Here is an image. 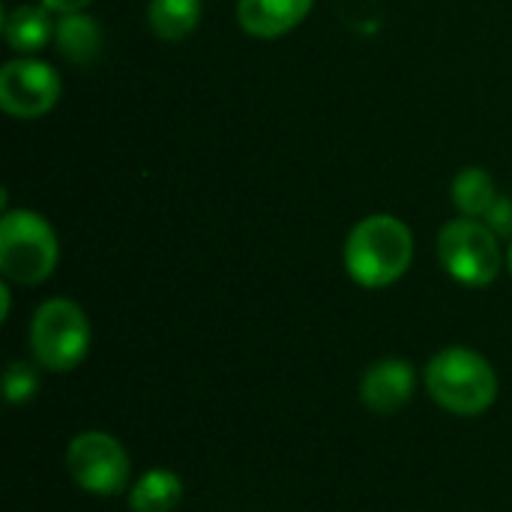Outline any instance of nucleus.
Here are the masks:
<instances>
[{
    "instance_id": "f257e3e1",
    "label": "nucleus",
    "mask_w": 512,
    "mask_h": 512,
    "mask_svg": "<svg viewBox=\"0 0 512 512\" xmlns=\"http://www.w3.org/2000/svg\"><path fill=\"white\" fill-rule=\"evenodd\" d=\"M414 261L411 228L387 213L357 222L345 240L348 276L363 288H387L399 282Z\"/></svg>"
},
{
    "instance_id": "f03ea898",
    "label": "nucleus",
    "mask_w": 512,
    "mask_h": 512,
    "mask_svg": "<svg viewBox=\"0 0 512 512\" xmlns=\"http://www.w3.org/2000/svg\"><path fill=\"white\" fill-rule=\"evenodd\" d=\"M426 390L444 411L459 417H480L498 399V375L483 354L453 345L429 360Z\"/></svg>"
},
{
    "instance_id": "7ed1b4c3",
    "label": "nucleus",
    "mask_w": 512,
    "mask_h": 512,
    "mask_svg": "<svg viewBox=\"0 0 512 512\" xmlns=\"http://www.w3.org/2000/svg\"><path fill=\"white\" fill-rule=\"evenodd\" d=\"M54 228L33 210H6L0 219V273L15 285H39L57 267Z\"/></svg>"
},
{
    "instance_id": "20e7f679",
    "label": "nucleus",
    "mask_w": 512,
    "mask_h": 512,
    "mask_svg": "<svg viewBox=\"0 0 512 512\" xmlns=\"http://www.w3.org/2000/svg\"><path fill=\"white\" fill-rule=\"evenodd\" d=\"M30 351L48 372H72L90 351V321L75 300H45L30 321Z\"/></svg>"
},
{
    "instance_id": "39448f33",
    "label": "nucleus",
    "mask_w": 512,
    "mask_h": 512,
    "mask_svg": "<svg viewBox=\"0 0 512 512\" xmlns=\"http://www.w3.org/2000/svg\"><path fill=\"white\" fill-rule=\"evenodd\" d=\"M438 258L444 270L468 285V288H486L498 279L504 255L498 246V234L477 222V219H453L438 234Z\"/></svg>"
},
{
    "instance_id": "423d86ee",
    "label": "nucleus",
    "mask_w": 512,
    "mask_h": 512,
    "mask_svg": "<svg viewBox=\"0 0 512 512\" xmlns=\"http://www.w3.org/2000/svg\"><path fill=\"white\" fill-rule=\"evenodd\" d=\"M66 471L87 495L111 498L129 483L132 462L126 447L108 432H81L66 447Z\"/></svg>"
},
{
    "instance_id": "0eeeda50",
    "label": "nucleus",
    "mask_w": 512,
    "mask_h": 512,
    "mask_svg": "<svg viewBox=\"0 0 512 512\" xmlns=\"http://www.w3.org/2000/svg\"><path fill=\"white\" fill-rule=\"evenodd\" d=\"M60 99V78L48 63L18 57L0 69V108L12 117L33 120L48 114Z\"/></svg>"
},
{
    "instance_id": "6e6552de",
    "label": "nucleus",
    "mask_w": 512,
    "mask_h": 512,
    "mask_svg": "<svg viewBox=\"0 0 512 512\" xmlns=\"http://www.w3.org/2000/svg\"><path fill=\"white\" fill-rule=\"evenodd\" d=\"M417 375L408 360L387 357L366 369L360 381V399L372 414H399L414 399Z\"/></svg>"
},
{
    "instance_id": "1a4fd4ad",
    "label": "nucleus",
    "mask_w": 512,
    "mask_h": 512,
    "mask_svg": "<svg viewBox=\"0 0 512 512\" xmlns=\"http://www.w3.org/2000/svg\"><path fill=\"white\" fill-rule=\"evenodd\" d=\"M312 9V0H240V27L261 39H276L294 30Z\"/></svg>"
},
{
    "instance_id": "9d476101",
    "label": "nucleus",
    "mask_w": 512,
    "mask_h": 512,
    "mask_svg": "<svg viewBox=\"0 0 512 512\" xmlns=\"http://www.w3.org/2000/svg\"><path fill=\"white\" fill-rule=\"evenodd\" d=\"M51 36H54V21L48 18V9L45 6L21 3L15 9H9L6 18H3V39L18 54L39 51Z\"/></svg>"
},
{
    "instance_id": "9b49d317",
    "label": "nucleus",
    "mask_w": 512,
    "mask_h": 512,
    "mask_svg": "<svg viewBox=\"0 0 512 512\" xmlns=\"http://www.w3.org/2000/svg\"><path fill=\"white\" fill-rule=\"evenodd\" d=\"M183 501V480L168 468L147 471L129 492L132 512H174Z\"/></svg>"
},
{
    "instance_id": "f8f14e48",
    "label": "nucleus",
    "mask_w": 512,
    "mask_h": 512,
    "mask_svg": "<svg viewBox=\"0 0 512 512\" xmlns=\"http://www.w3.org/2000/svg\"><path fill=\"white\" fill-rule=\"evenodd\" d=\"M54 39H57V48L66 60L72 63H90L96 54H99V45H102V33H99V24L81 12H72V15H63L54 27Z\"/></svg>"
},
{
    "instance_id": "ddd939ff",
    "label": "nucleus",
    "mask_w": 512,
    "mask_h": 512,
    "mask_svg": "<svg viewBox=\"0 0 512 512\" xmlns=\"http://www.w3.org/2000/svg\"><path fill=\"white\" fill-rule=\"evenodd\" d=\"M201 18V0H150L147 21L159 39H186Z\"/></svg>"
},
{
    "instance_id": "4468645a",
    "label": "nucleus",
    "mask_w": 512,
    "mask_h": 512,
    "mask_svg": "<svg viewBox=\"0 0 512 512\" xmlns=\"http://www.w3.org/2000/svg\"><path fill=\"white\" fill-rule=\"evenodd\" d=\"M498 201V189L495 180L489 177V171L483 168H465L456 180H453V204L468 216H486Z\"/></svg>"
},
{
    "instance_id": "2eb2a0df",
    "label": "nucleus",
    "mask_w": 512,
    "mask_h": 512,
    "mask_svg": "<svg viewBox=\"0 0 512 512\" xmlns=\"http://www.w3.org/2000/svg\"><path fill=\"white\" fill-rule=\"evenodd\" d=\"M3 390H6V402L9 405H24L39 393V372L30 363H9L6 375H3Z\"/></svg>"
},
{
    "instance_id": "dca6fc26",
    "label": "nucleus",
    "mask_w": 512,
    "mask_h": 512,
    "mask_svg": "<svg viewBox=\"0 0 512 512\" xmlns=\"http://www.w3.org/2000/svg\"><path fill=\"white\" fill-rule=\"evenodd\" d=\"M486 222L495 234L501 237H512V201L510 198H498L495 207L486 213Z\"/></svg>"
},
{
    "instance_id": "f3484780",
    "label": "nucleus",
    "mask_w": 512,
    "mask_h": 512,
    "mask_svg": "<svg viewBox=\"0 0 512 512\" xmlns=\"http://www.w3.org/2000/svg\"><path fill=\"white\" fill-rule=\"evenodd\" d=\"M93 0H42V6L45 9H51V12H60V15H72V12H81V9H87Z\"/></svg>"
},
{
    "instance_id": "a211bd4d",
    "label": "nucleus",
    "mask_w": 512,
    "mask_h": 512,
    "mask_svg": "<svg viewBox=\"0 0 512 512\" xmlns=\"http://www.w3.org/2000/svg\"><path fill=\"white\" fill-rule=\"evenodd\" d=\"M0 300H3V312H0V318L6 321V318H9V285H0Z\"/></svg>"
},
{
    "instance_id": "6ab92c4d",
    "label": "nucleus",
    "mask_w": 512,
    "mask_h": 512,
    "mask_svg": "<svg viewBox=\"0 0 512 512\" xmlns=\"http://www.w3.org/2000/svg\"><path fill=\"white\" fill-rule=\"evenodd\" d=\"M507 267H510V273H512V243H510V252H507Z\"/></svg>"
}]
</instances>
